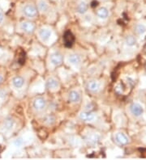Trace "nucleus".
Here are the masks:
<instances>
[{
  "label": "nucleus",
  "instance_id": "obj_4",
  "mask_svg": "<svg viewBox=\"0 0 146 160\" xmlns=\"http://www.w3.org/2000/svg\"><path fill=\"white\" fill-rule=\"evenodd\" d=\"M114 139H115V142L119 146H125V145H127L129 143V138L124 133H116L114 136Z\"/></svg>",
  "mask_w": 146,
  "mask_h": 160
},
{
  "label": "nucleus",
  "instance_id": "obj_6",
  "mask_svg": "<svg viewBox=\"0 0 146 160\" xmlns=\"http://www.w3.org/2000/svg\"><path fill=\"white\" fill-rule=\"evenodd\" d=\"M20 28L24 33L30 34V33H33L35 30V24L31 21H24L20 24Z\"/></svg>",
  "mask_w": 146,
  "mask_h": 160
},
{
  "label": "nucleus",
  "instance_id": "obj_23",
  "mask_svg": "<svg viewBox=\"0 0 146 160\" xmlns=\"http://www.w3.org/2000/svg\"><path fill=\"white\" fill-rule=\"evenodd\" d=\"M2 20H3V14H2V12H0V23H2Z\"/></svg>",
  "mask_w": 146,
  "mask_h": 160
},
{
  "label": "nucleus",
  "instance_id": "obj_24",
  "mask_svg": "<svg viewBox=\"0 0 146 160\" xmlns=\"http://www.w3.org/2000/svg\"><path fill=\"white\" fill-rule=\"evenodd\" d=\"M2 77L1 76V75H0V84L2 83Z\"/></svg>",
  "mask_w": 146,
  "mask_h": 160
},
{
  "label": "nucleus",
  "instance_id": "obj_2",
  "mask_svg": "<svg viewBox=\"0 0 146 160\" xmlns=\"http://www.w3.org/2000/svg\"><path fill=\"white\" fill-rule=\"evenodd\" d=\"M130 112L135 117H139L144 113V108L139 103H132L129 106Z\"/></svg>",
  "mask_w": 146,
  "mask_h": 160
},
{
  "label": "nucleus",
  "instance_id": "obj_7",
  "mask_svg": "<svg viewBox=\"0 0 146 160\" xmlns=\"http://www.w3.org/2000/svg\"><path fill=\"white\" fill-rule=\"evenodd\" d=\"M64 58L61 53L59 52H55V53H52L50 56V62L55 66H59L63 63Z\"/></svg>",
  "mask_w": 146,
  "mask_h": 160
},
{
  "label": "nucleus",
  "instance_id": "obj_13",
  "mask_svg": "<svg viewBox=\"0 0 146 160\" xmlns=\"http://www.w3.org/2000/svg\"><path fill=\"white\" fill-rule=\"evenodd\" d=\"M88 9H89V6L87 2L85 1H81L76 6V12L80 15L85 14L88 12Z\"/></svg>",
  "mask_w": 146,
  "mask_h": 160
},
{
  "label": "nucleus",
  "instance_id": "obj_16",
  "mask_svg": "<svg viewBox=\"0 0 146 160\" xmlns=\"http://www.w3.org/2000/svg\"><path fill=\"white\" fill-rule=\"evenodd\" d=\"M74 41H75V38H74L73 35L70 32H67V33L64 34V44H65L67 47L71 46L73 44V43H74Z\"/></svg>",
  "mask_w": 146,
  "mask_h": 160
},
{
  "label": "nucleus",
  "instance_id": "obj_22",
  "mask_svg": "<svg viewBox=\"0 0 146 160\" xmlns=\"http://www.w3.org/2000/svg\"><path fill=\"white\" fill-rule=\"evenodd\" d=\"M23 143H24V142H23V139H22V138H18V139L16 140L14 142L15 146H17V147H20V146L23 145Z\"/></svg>",
  "mask_w": 146,
  "mask_h": 160
},
{
  "label": "nucleus",
  "instance_id": "obj_25",
  "mask_svg": "<svg viewBox=\"0 0 146 160\" xmlns=\"http://www.w3.org/2000/svg\"><path fill=\"white\" fill-rule=\"evenodd\" d=\"M101 1H106V0H101Z\"/></svg>",
  "mask_w": 146,
  "mask_h": 160
},
{
  "label": "nucleus",
  "instance_id": "obj_5",
  "mask_svg": "<svg viewBox=\"0 0 146 160\" xmlns=\"http://www.w3.org/2000/svg\"><path fill=\"white\" fill-rule=\"evenodd\" d=\"M80 120L84 121V122H92L95 120V114L92 112L89 111H85L80 112Z\"/></svg>",
  "mask_w": 146,
  "mask_h": 160
},
{
  "label": "nucleus",
  "instance_id": "obj_10",
  "mask_svg": "<svg viewBox=\"0 0 146 160\" xmlns=\"http://www.w3.org/2000/svg\"><path fill=\"white\" fill-rule=\"evenodd\" d=\"M68 61L71 65L78 66L81 62V58L80 55H78L76 53H71V54H69Z\"/></svg>",
  "mask_w": 146,
  "mask_h": 160
},
{
  "label": "nucleus",
  "instance_id": "obj_15",
  "mask_svg": "<svg viewBox=\"0 0 146 160\" xmlns=\"http://www.w3.org/2000/svg\"><path fill=\"white\" fill-rule=\"evenodd\" d=\"M24 84V79L21 76H16L12 79V85L16 89L23 87Z\"/></svg>",
  "mask_w": 146,
  "mask_h": 160
},
{
  "label": "nucleus",
  "instance_id": "obj_9",
  "mask_svg": "<svg viewBox=\"0 0 146 160\" xmlns=\"http://www.w3.org/2000/svg\"><path fill=\"white\" fill-rule=\"evenodd\" d=\"M51 31L49 30V28H41L39 30V37L42 41H47L49 39V37H51Z\"/></svg>",
  "mask_w": 146,
  "mask_h": 160
},
{
  "label": "nucleus",
  "instance_id": "obj_19",
  "mask_svg": "<svg viewBox=\"0 0 146 160\" xmlns=\"http://www.w3.org/2000/svg\"><path fill=\"white\" fill-rule=\"evenodd\" d=\"M125 43H126V44H127V46H134L135 44H136V43H137V39H136V37H135L134 36H127V37H126V39H125Z\"/></svg>",
  "mask_w": 146,
  "mask_h": 160
},
{
  "label": "nucleus",
  "instance_id": "obj_20",
  "mask_svg": "<svg viewBox=\"0 0 146 160\" xmlns=\"http://www.w3.org/2000/svg\"><path fill=\"white\" fill-rule=\"evenodd\" d=\"M99 139H100V137H99L98 135L95 134V133L88 135L87 137V141L90 144H97L99 142Z\"/></svg>",
  "mask_w": 146,
  "mask_h": 160
},
{
  "label": "nucleus",
  "instance_id": "obj_1",
  "mask_svg": "<svg viewBox=\"0 0 146 160\" xmlns=\"http://www.w3.org/2000/svg\"><path fill=\"white\" fill-rule=\"evenodd\" d=\"M22 13L24 16L28 19H34L38 16V7L33 3H28L26 4L23 9H22Z\"/></svg>",
  "mask_w": 146,
  "mask_h": 160
},
{
  "label": "nucleus",
  "instance_id": "obj_21",
  "mask_svg": "<svg viewBox=\"0 0 146 160\" xmlns=\"http://www.w3.org/2000/svg\"><path fill=\"white\" fill-rule=\"evenodd\" d=\"M14 125H15L14 121L11 118L6 119L4 121V122H3V126H4L5 129L7 130H12V128L14 127Z\"/></svg>",
  "mask_w": 146,
  "mask_h": 160
},
{
  "label": "nucleus",
  "instance_id": "obj_8",
  "mask_svg": "<svg viewBox=\"0 0 146 160\" xmlns=\"http://www.w3.org/2000/svg\"><path fill=\"white\" fill-rule=\"evenodd\" d=\"M46 88L49 90H56L59 88V84L54 78L50 77L46 82Z\"/></svg>",
  "mask_w": 146,
  "mask_h": 160
},
{
  "label": "nucleus",
  "instance_id": "obj_14",
  "mask_svg": "<svg viewBox=\"0 0 146 160\" xmlns=\"http://www.w3.org/2000/svg\"><path fill=\"white\" fill-rule=\"evenodd\" d=\"M38 12L42 13H46L49 11V4L46 0H39L38 2Z\"/></svg>",
  "mask_w": 146,
  "mask_h": 160
},
{
  "label": "nucleus",
  "instance_id": "obj_3",
  "mask_svg": "<svg viewBox=\"0 0 146 160\" xmlns=\"http://www.w3.org/2000/svg\"><path fill=\"white\" fill-rule=\"evenodd\" d=\"M46 105H47L46 100L45 98L42 97V96L35 98L33 102V108L37 111H42L46 108Z\"/></svg>",
  "mask_w": 146,
  "mask_h": 160
},
{
  "label": "nucleus",
  "instance_id": "obj_11",
  "mask_svg": "<svg viewBox=\"0 0 146 160\" xmlns=\"http://www.w3.org/2000/svg\"><path fill=\"white\" fill-rule=\"evenodd\" d=\"M87 89L90 92H97L100 89V84L96 80H90L87 83Z\"/></svg>",
  "mask_w": 146,
  "mask_h": 160
},
{
  "label": "nucleus",
  "instance_id": "obj_12",
  "mask_svg": "<svg viewBox=\"0 0 146 160\" xmlns=\"http://www.w3.org/2000/svg\"><path fill=\"white\" fill-rule=\"evenodd\" d=\"M96 15L99 19H101V20H106L109 17V15H110V12H109V10L106 8V7H101L100 8L97 10V12H96Z\"/></svg>",
  "mask_w": 146,
  "mask_h": 160
},
{
  "label": "nucleus",
  "instance_id": "obj_17",
  "mask_svg": "<svg viewBox=\"0 0 146 160\" xmlns=\"http://www.w3.org/2000/svg\"><path fill=\"white\" fill-rule=\"evenodd\" d=\"M68 99L70 102L71 103H78L80 101V95L77 91H71L69 92Z\"/></svg>",
  "mask_w": 146,
  "mask_h": 160
},
{
  "label": "nucleus",
  "instance_id": "obj_18",
  "mask_svg": "<svg viewBox=\"0 0 146 160\" xmlns=\"http://www.w3.org/2000/svg\"><path fill=\"white\" fill-rule=\"evenodd\" d=\"M135 31L138 35H144L146 32V27L143 23H137L135 27Z\"/></svg>",
  "mask_w": 146,
  "mask_h": 160
}]
</instances>
